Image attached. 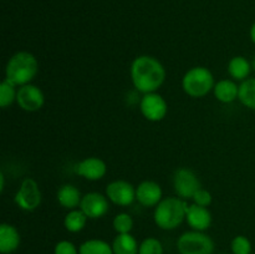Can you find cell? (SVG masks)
Segmentation results:
<instances>
[{"label":"cell","mask_w":255,"mask_h":254,"mask_svg":"<svg viewBox=\"0 0 255 254\" xmlns=\"http://www.w3.org/2000/svg\"><path fill=\"white\" fill-rule=\"evenodd\" d=\"M249 37H251L252 42L255 45V21L253 22V25L251 26V30H249Z\"/></svg>","instance_id":"f1b7e54d"},{"label":"cell","mask_w":255,"mask_h":254,"mask_svg":"<svg viewBox=\"0 0 255 254\" xmlns=\"http://www.w3.org/2000/svg\"><path fill=\"white\" fill-rule=\"evenodd\" d=\"M129 76L134 89L142 95L157 92L166 81V69L154 56L139 55L132 61Z\"/></svg>","instance_id":"6da1fadb"},{"label":"cell","mask_w":255,"mask_h":254,"mask_svg":"<svg viewBox=\"0 0 255 254\" xmlns=\"http://www.w3.org/2000/svg\"><path fill=\"white\" fill-rule=\"evenodd\" d=\"M162 199L163 191L157 182L146 179L136 187V201L144 208H154Z\"/></svg>","instance_id":"4fadbf2b"},{"label":"cell","mask_w":255,"mask_h":254,"mask_svg":"<svg viewBox=\"0 0 255 254\" xmlns=\"http://www.w3.org/2000/svg\"><path fill=\"white\" fill-rule=\"evenodd\" d=\"M231 249L233 254H252V242L246 236H237L232 239Z\"/></svg>","instance_id":"484cf974"},{"label":"cell","mask_w":255,"mask_h":254,"mask_svg":"<svg viewBox=\"0 0 255 254\" xmlns=\"http://www.w3.org/2000/svg\"><path fill=\"white\" fill-rule=\"evenodd\" d=\"M186 222L191 229L199 232H206L211 228L213 217L208 207H202L196 203L188 204L186 213Z\"/></svg>","instance_id":"5bb4252c"},{"label":"cell","mask_w":255,"mask_h":254,"mask_svg":"<svg viewBox=\"0 0 255 254\" xmlns=\"http://www.w3.org/2000/svg\"><path fill=\"white\" fill-rule=\"evenodd\" d=\"M17 86L4 79L0 84V107L1 109H7L11 106L14 102H16Z\"/></svg>","instance_id":"603a6c76"},{"label":"cell","mask_w":255,"mask_h":254,"mask_svg":"<svg viewBox=\"0 0 255 254\" xmlns=\"http://www.w3.org/2000/svg\"><path fill=\"white\" fill-rule=\"evenodd\" d=\"M192 201H193V203L198 204V206L209 207L212 204V202H213V196H212V193L208 189L199 188L194 193V196L192 197Z\"/></svg>","instance_id":"4316f807"},{"label":"cell","mask_w":255,"mask_h":254,"mask_svg":"<svg viewBox=\"0 0 255 254\" xmlns=\"http://www.w3.org/2000/svg\"><path fill=\"white\" fill-rule=\"evenodd\" d=\"M75 171L87 181H100L107 173V164L100 157H86L75 166Z\"/></svg>","instance_id":"7c38bea8"},{"label":"cell","mask_w":255,"mask_h":254,"mask_svg":"<svg viewBox=\"0 0 255 254\" xmlns=\"http://www.w3.org/2000/svg\"><path fill=\"white\" fill-rule=\"evenodd\" d=\"M80 209L89 219H100L107 214L110 209V201L106 194L100 192H89L84 194L80 204Z\"/></svg>","instance_id":"8fae6325"},{"label":"cell","mask_w":255,"mask_h":254,"mask_svg":"<svg viewBox=\"0 0 255 254\" xmlns=\"http://www.w3.org/2000/svg\"><path fill=\"white\" fill-rule=\"evenodd\" d=\"M139 111L149 122H159L168 114V105L164 97L157 92L142 95L139 100Z\"/></svg>","instance_id":"52a82bcc"},{"label":"cell","mask_w":255,"mask_h":254,"mask_svg":"<svg viewBox=\"0 0 255 254\" xmlns=\"http://www.w3.org/2000/svg\"><path fill=\"white\" fill-rule=\"evenodd\" d=\"M79 254H114L112 246L102 239H89L80 246Z\"/></svg>","instance_id":"7402d4cb"},{"label":"cell","mask_w":255,"mask_h":254,"mask_svg":"<svg viewBox=\"0 0 255 254\" xmlns=\"http://www.w3.org/2000/svg\"><path fill=\"white\" fill-rule=\"evenodd\" d=\"M4 189H5V176H4V173H0V192H4Z\"/></svg>","instance_id":"f546056e"},{"label":"cell","mask_w":255,"mask_h":254,"mask_svg":"<svg viewBox=\"0 0 255 254\" xmlns=\"http://www.w3.org/2000/svg\"><path fill=\"white\" fill-rule=\"evenodd\" d=\"M39 72V61L29 51H17L7 60L5 66V79L20 87L31 84Z\"/></svg>","instance_id":"7a4b0ae2"},{"label":"cell","mask_w":255,"mask_h":254,"mask_svg":"<svg viewBox=\"0 0 255 254\" xmlns=\"http://www.w3.org/2000/svg\"><path fill=\"white\" fill-rule=\"evenodd\" d=\"M214 97L222 104H232L239 96V85L234 80L224 79L216 82L213 89Z\"/></svg>","instance_id":"e0dca14e"},{"label":"cell","mask_w":255,"mask_h":254,"mask_svg":"<svg viewBox=\"0 0 255 254\" xmlns=\"http://www.w3.org/2000/svg\"><path fill=\"white\" fill-rule=\"evenodd\" d=\"M214 76L206 66H194L182 77V89L192 99H203L214 89Z\"/></svg>","instance_id":"277c9868"},{"label":"cell","mask_w":255,"mask_h":254,"mask_svg":"<svg viewBox=\"0 0 255 254\" xmlns=\"http://www.w3.org/2000/svg\"><path fill=\"white\" fill-rule=\"evenodd\" d=\"M177 249L179 254H213L216 244L212 237L206 232H184L177 239Z\"/></svg>","instance_id":"5b68a950"},{"label":"cell","mask_w":255,"mask_h":254,"mask_svg":"<svg viewBox=\"0 0 255 254\" xmlns=\"http://www.w3.org/2000/svg\"><path fill=\"white\" fill-rule=\"evenodd\" d=\"M228 74L234 81H244V80L249 79L251 72L253 71V66H252V61H249L246 56L242 55H237L233 56L228 62Z\"/></svg>","instance_id":"ac0fdd59"},{"label":"cell","mask_w":255,"mask_h":254,"mask_svg":"<svg viewBox=\"0 0 255 254\" xmlns=\"http://www.w3.org/2000/svg\"><path fill=\"white\" fill-rule=\"evenodd\" d=\"M42 196L37 182L31 177L22 179L19 189L14 196V202L21 211L32 212L41 204Z\"/></svg>","instance_id":"8992f818"},{"label":"cell","mask_w":255,"mask_h":254,"mask_svg":"<svg viewBox=\"0 0 255 254\" xmlns=\"http://www.w3.org/2000/svg\"><path fill=\"white\" fill-rule=\"evenodd\" d=\"M87 221H89V218L81 209H71L65 216L64 227L70 233H79L86 227Z\"/></svg>","instance_id":"ffe728a7"},{"label":"cell","mask_w":255,"mask_h":254,"mask_svg":"<svg viewBox=\"0 0 255 254\" xmlns=\"http://www.w3.org/2000/svg\"><path fill=\"white\" fill-rule=\"evenodd\" d=\"M188 208V203L179 197H167L163 198L153 211V221L159 229L173 231L184 221Z\"/></svg>","instance_id":"3957f363"},{"label":"cell","mask_w":255,"mask_h":254,"mask_svg":"<svg viewBox=\"0 0 255 254\" xmlns=\"http://www.w3.org/2000/svg\"><path fill=\"white\" fill-rule=\"evenodd\" d=\"M105 194L115 206L128 207L136 201V187L125 179H116L107 184Z\"/></svg>","instance_id":"9c48e42d"},{"label":"cell","mask_w":255,"mask_h":254,"mask_svg":"<svg viewBox=\"0 0 255 254\" xmlns=\"http://www.w3.org/2000/svg\"><path fill=\"white\" fill-rule=\"evenodd\" d=\"M111 246L114 254H138L139 244L131 233L117 234Z\"/></svg>","instance_id":"d6986e66"},{"label":"cell","mask_w":255,"mask_h":254,"mask_svg":"<svg viewBox=\"0 0 255 254\" xmlns=\"http://www.w3.org/2000/svg\"><path fill=\"white\" fill-rule=\"evenodd\" d=\"M16 104L22 111L36 112L45 105L44 91L34 84H27L17 87Z\"/></svg>","instance_id":"30bf717a"},{"label":"cell","mask_w":255,"mask_h":254,"mask_svg":"<svg viewBox=\"0 0 255 254\" xmlns=\"http://www.w3.org/2000/svg\"><path fill=\"white\" fill-rule=\"evenodd\" d=\"M20 233L10 223H1L0 226V253L11 254L19 248L20 246Z\"/></svg>","instance_id":"9a60e30c"},{"label":"cell","mask_w":255,"mask_h":254,"mask_svg":"<svg viewBox=\"0 0 255 254\" xmlns=\"http://www.w3.org/2000/svg\"><path fill=\"white\" fill-rule=\"evenodd\" d=\"M173 188L177 197L184 199H192L197 191L202 188L198 176L192 169L182 167L173 174Z\"/></svg>","instance_id":"ba28073f"},{"label":"cell","mask_w":255,"mask_h":254,"mask_svg":"<svg viewBox=\"0 0 255 254\" xmlns=\"http://www.w3.org/2000/svg\"><path fill=\"white\" fill-rule=\"evenodd\" d=\"M238 100L247 109L255 111V77H249L239 84Z\"/></svg>","instance_id":"44dd1931"},{"label":"cell","mask_w":255,"mask_h":254,"mask_svg":"<svg viewBox=\"0 0 255 254\" xmlns=\"http://www.w3.org/2000/svg\"><path fill=\"white\" fill-rule=\"evenodd\" d=\"M54 254H79V248L70 241H60L55 246Z\"/></svg>","instance_id":"83f0119b"},{"label":"cell","mask_w":255,"mask_h":254,"mask_svg":"<svg viewBox=\"0 0 255 254\" xmlns=\"http://www.w3.org/2000/svg\"><path fill=\"white\" fill-rule=\"evenodd\" d=\"M252 66H253V70L255 71V56H254V59L252 60Z\"/></svg>","instance_id":"4dcf8cb0"},{"label":"cell","mask_w":255,"mask_h":254,"mask_svg":"<svg viewBox=\"0 0 255 254\" xmlns=\"http://www.w3.org/2000/svg\"><path fill=\"white\" fill-rule=\"evenodd\" d=\"M56 199L57 202H59L60 206L64 207L65 209L71 211V209L80 208L82 194L76 186L70 183H65L57 189Z\"/></svg>","instance_id":"2e32d148"},{"label":"cell","mask_w":255,"mask_h":254,"mask_svg":"<svg viewBox=\"0 0 255 254\" xmlns=\"http://www.w3.org/2000/svg\"><path fill=\"white\" fill-rule=\"evenodd\" d=\"M133 226V218H132L131 214L126 213V212H121V213L116 214L114 217V221H112V227H114L117 234L131 233Z\"/></svg>","instance_id":"cb8c5ba5"},{"label":"cell","mask_w":255,"mask_h":254,"mask_svg":"<svg viewBox=\"0 0 255 254\" xmlns=\"http://www.w3.org/2000/svg\"><path fill=\"white\" fill-rule=\"evenodd\" d=\"M163 246L161 241L154 237H148L139 243L138 254H163Z\"/></svg>","instance_id":"d4e9b609"},{"label":"cell","mask_w":255,"mask_h":254,"mask_svg":"<svg viewBox=\"0 0 255 254\" xmlns=\"http://www.w3.org/2000/svg\"><path fill=\"white\" fill-rule=\"evenodd\" d=\"M178 254H179V253H178Z\"/></svg>","instance_id":"1f68e13d"}]
</instances>
